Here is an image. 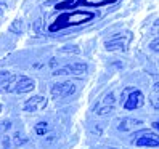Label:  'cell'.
Masks as SVG:
<instances>
[{
	"instance_id": "obj_1",
	"label": "cell",
	"mask_w": 159,
	"mask_h": 149,
	"mask_svg": "<svg viewBox=\"0 0 159 149\" xmlns=\"http://www.w3.org/2000/svg\"><path fill=\"white\" fill-rule=\"evenodd\" d=\"M93 15L92 11H72V13H64L61 16L57 18L52 26H50V31L55 32L58 29H64V27H69V26H76V24H82V23H87L90 20H93Z\"/></svg>"
},
{
	"instance_id": "obj_2",
	"label": "cell",
	"mask_w": 159,
	"mask_h": 149,
	"mask_svg": "<svg viewBox=\"0 0 159 149\" xmlns=\"http://www.w3.org/2000/svg\"><path fill=\"white\" fill-rule=\"evenodd\" d=\"M116 0H66L58 5V8H68L72 7L76 8L79 5H92V7H101V5H108V3H113Z\"/></svg>"
},
{
	"instance_id": "obj_3",
	"label": "cell",
	"mask_w": 159,
	"mask_h": 149,
	"mask_svg": "<svg viewBox=\"0 0 159 149\" xmlns=\"http://www.w3.org/2000/svg\"><path fill=\"white\" fill-rule=\"evenodd\" d=\"M76 91V87H74V83L71 82H64V83H57L53 88H52V95L55 98H66L69 95Z\"/></svg>"
},
{
	"instance_id": "obj_4",
	"label": "cell",
	"mask_w": 159,
	"mask_h": 149,
	"mask_svg": "<svg viewBox=\"0 0 159 149\" xmlns=\"http://www.w3.org/2000/svg\"><path fill=\"white\" fill-rule=\"evenodd\" d=\"M143 104V95L140 91H132L130 93V96L125 99V103H124V107L127 111H132V109H137Z\"/></svg>"
},
{
	"instance_id": "obj_5",
	"label": "cell",
	"mask_w": 159,
	"mask_h": 149,
	"mask_svg": "<svg viewBox=\"0 0 159 149\" xmlns=\"http://www.w3.org/2000/svg\"><path fill=\"white\" fill-rule=\"evenodd\" d=\"M34 88V80H31L29 77H21L18 80V83L11 88V91H16V93H27Z\"/></svg>"
},
{
	"instance_id": "obj_6",
	"label": "cell",
	"mask_w": 159,
	"mask_h": 149,
	"mask_svg": "<svg viewBox=\"0 0 159 149\" xmlns=\"http://www.w3.org/2000/svg\"><path fill=\"white\" fill-rule=\"evenodd\" d=\"M137 146H148V147H157L159 146V136L154 135V133H149V135H145L142 138H138L135 141Z\"/></svg>"
},
{
	"instance_id": "obj_7",
	"label": "cell",
	"mask_w": 159,
	"mask_h": 149,
	"mask_svg": "<svg viewBox=\"0 0 159 149\" xmlns=\"http://www.w3.org/2000/svg\"><path fill=\"white\" fill-rule=\"evenodd\" d=\"M45 106H47V99H45L43 96H35L34 99H29V101L24 104V109L29 111V112H34V111L43 109Z\"/></svg>"
},
{
	"instance_id": "obj_8",
	"label": "cell",
	"mask_w": 159,
	"mask_h": 149,
	"mask_svg": "<svg viewBox=\"0 0 159 149\" xmlns=\"http://www.w3.org/2000/svg\"><path fill=\"white\" fill-rule=\"evenodd\" d=\"M66 71H71L72 74H82V72L87 71V64H84V63H74V64H69V66L64 68V69H58L55 74H66Z\"/></svg>"
},
{
	"instance_id": "obj_9",
	"label": "cell",
	"mask_w": 159,
	"mask_h": 149,
	"mask_svg": "<svg viewBox=\"0 0 159 149\" xmlns=\"http://www.w3.org/2000/svg\"><path fill=\"white\" fill-rule=\"evenodd\" d=\"M15 80V76L13 74H8V72H0V85H3V83H8Z\"/></svg>"
},
{
	"instance_id": "obj_10",
	"label": "cell",
	"mask_w": 159,
	"mask_h": 149,
	"mask_svg": "<svg viewBox=\"0 0 159 149\" xmlns=\"http://www.w3.org/2000/svg\"><path fill=\"white\" fill-rule=\"evenodd\" d=\"M151 48H153L154 51H159V40H156V42L151 43Z\"/></svg>"
},
{
	"instance_id": "obj_11",
	"label": "cell",
	"mask_w": 159,
	"mask_h": 149,
	"mask_svg": "<svg viewBox=\"0 0 159 149\" xmlns=\"http://www.w3.org/2000/svg\"><path fill=\"white\" fill-rule=\"evenodd\" d=\"M153 127H154L156 130H159V122H154V124H153Z\"/></svg>"
},
{
	"instance_id": "obj_12",
	"label": "cell",
	"mask_w": 159,
	"mask_h": 149,
	"mask_svg": "<svg viewBox=\"0 0 159 149\" xmlns=\"http://www.w3.org/2000/svg\"><path fill=\"white\" fill-rule=\"evenodd\" d=\"M0 13H2V10H0Z\"/></svg>"
}]
</instances>
